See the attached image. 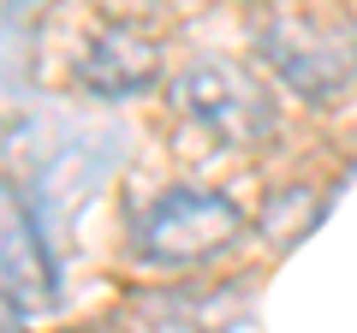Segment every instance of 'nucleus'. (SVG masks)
<instances>
[{"mask_svg":"<svg viewBox=\"0 0 357 333\" xmlns=\"http://www.w3.org/2000/svg\"><path fill=\"white\" fill-rule=\"evenodd\" d=\"M167 95H173V107L191 119L197 131H208V137L227 143V149H250V143H262L268 131H274V102H268V90L232 60L185 65V72L167 84Z\"/></svg>","mask_w":357,"mask_h":333,"instance_id":"2","label":"nucleus"},{"mask_svg":"<svg viewBox=\"0 0 357 333\" xmlns=\"http://www.w3.org/2000/svg\"><path fill=\"white\" fill-rule=\"evenodd\" d=\"M256 48H262V60L286 77V90H298L304 102H328V95H340L345 65H351L321 30L298 24V18H268V24L256 30Z\"/></svg>","mask_w":357,"mask_h":333,"instance_id":"4","label":"nucleus"},{"mask_svg":"<svg viewBox=\"0 0 357 333\" xmlns=\"http://www.w3.org/2000/svg\"><path fill=\"white\" fill-rule=\"evenodd\" d=\"M167 333H232V304L227 286H185V292H167V304L155 309Z\"/></svg>","mask_w":357,"mask_h":333,"instance_id":"6","label":"nucleus"},{"mask_svg":"<svg viewBox=\"0 0 357 333\" xmlns=\"http://www.w3.org/2000/svg\"><path fill=\"white\" fill-rule=\"evenodd\" d=\"M77 84L96 102H131L161 84V48L137 24H102L77 54Z\"/></svg>","mask_w":357,"mask_h":333,"instance_id":"3","label":"nucleus"},{"mask_svg":"<svg viewBox=\"0 0 357 333\" xmlns=\"http://www.w3.org/2000/svg\"><path fill=\"white\" fill-rule=\"evenodd\" d=\"M250 232V215L232 203L227 191L208 185H167L149 196V208L131 226V256L143 268H203V262L227 256L232 244Z\"/></svg>","mask_w":357,"mask_h":333,"instance_id":"1","label":"nucleus"},{"mask_svg":"<svg viewBox=\"0 0 357 333\" xmlns=\"http://www.w3.org/2000/svg\"><path fill=\"white\" fill-rule=\"evenodd\" d=\"M0 292L13 297L18 309H36L54 297V256H48V238H42L30 203L0 185Z\"/></svg>","mask_w":357,"mask_h":333,"instance_id":"5","label":"nucleus"}]
</instances>
